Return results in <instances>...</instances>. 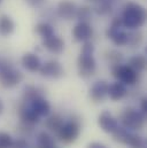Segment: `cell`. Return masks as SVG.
<instances>
[{
    "label": "cell",
    "instance_id": "1",
    "mask_svg": "<svg viewBox=\"0 0 147 148\" xmlns=\"http://www.w3.org/2000/svg\"><path fill=\"white\" fill-rule=\"evenodd\" d=\"M121 20L123 27L128 29H138L143 27L146 21V10L139 3L129 2L124 7Z\"/></svg>",
    "mask_w": 147,
    "mask_h": 148
},
{
    "label": "cell",
    "instance_id": "2",
    "mask_svg": "<svg viewBox=\"0 0 147 148\" xmlns=\"http://www.w3.org/2000/svg\"><path fill=\"white\" fill-rule=\"evenodd\" d=\"M146 115H144L140 110L135 108H126L120 116V121L126 130H142L145 125Z\"/></svg>",
    "mask_w": 147,
    "mask_h": 148
},
{
    "label": "cell",
    "instance_id": "3",
    "mask_svg": "<svg viewBox=\"0 0 147 148\" xmlns=\"http://www.w3.org/2000/svg\"><path fill=\"white\" fill-rule=\"evenodd\" d=\"M23 79V75L21 71L14 69L8 61H3L0 63V84L3 87L10 88L20 84Z\"/></svg>",
    "mask_w": 147,
    "mask_h": 148
},
{
    "label": "cell",
    "instance_id": "4",
    "mask_svg": "<svg viewBox=\"0 0 147 148\" xmlns=\"http://www.w3.org/2000/svg\"><path fill=\"white\" fill-rule=\"evenodd\" d=\"M111 74L117 82H121L124 85H135L139 82V73L133 70L128 64H114L111 67Z\"/></svg>",
    "mask_w": 147,
    "mask_h": 148
},
{
    "label": "cell",
    "instance_id": "5",
    "mask_svg": "<svg viewBox=\"0 0 147 148\" xmlns=\"http://www.w3.org/2000/svg\"><path fill=\"white\" fill-rule=\"evenodd\" d=\"M79 133H80L79 121L71 119L67 123H63V125L56 132V136L60 141H62L65 144H73L79 137Z\"/></svg>",
    "mask_w": 147,
    "mask_h": 148
},
{
    "label": "cell",
    "instance_id": "6",
    "mask_svg": "<svg viewBox=\"0 0 147 148\" xmlns=\"http://www.w3.org/2000/svg\"><path fill=\"white\" fill-rule=\"evenodd\" d=\"M77 66L79 75L84 78H89L95 73L97 69V62L93 58V54H84L80 53L77 60Z\"/></svg>",
    "mask_w": 147,
    "mask_h": 148
},
{
    "label": "cell",
    "instance_id": "7",
    "mask_svg": "<svg viewBox=\"0 0 147 148\" xmlns=\"http://www.w3.org/2000/svg\"><path fill=\"white\" fill-rule=\"evenodd\" d=\"M39 71H40L41 76L48 77V78H54V79L61 78L65 74V70H63L61 63L55 60H51V61H47L46 63L41 64Z\"/></svg>",
    "mask_w": 147,
    "mask_h": 148
},
{
    "label": "cell",
    "instance_id": "8",
    "mask_svg": "<svg viewBox=\"0 0 147 148\" xmlns=\"http://www.w3.org/2000/svg\"><path fill=\"white\" fill-rule=\"evenodd\" d=\"M93 36V28L89 22H78L73 29V37L77 41H89Z\"/></svg>",
    "mask_w": 147,
    "mask_h": 148
},
{
    "label": "cell",
    "instance_id": "9",
    "mask_svg": "<svg viewBox=\"0 0 147 148\" xmlns=\"http://www.w3.org/2000/svg\"><path fill=\"white\" fill-rule=\"evenodd\" d=\"M98 124L100 129L107 133H113L118 127V121L110 114L109 111H102L98 117Z\"/></svg>",
    "mask_w": 147,
    "mask_h": 148
},
{
    "label": "cell",
    "instance_id": "10",
    "mask_svg": "<svg viewBox=\"0 0 147 148\" xmlns=\"http://www.w3.org/2000/svg\"><path fill=\"white\" fill-rule=\"evenodd\" d=\"M108 93V83L106 80L95 82L90 88V98L94 102H102Z\"/></svg>",
    "mask_w": 147,
    "mask_h": 148
},
{
    "label": "cell",
    "instance_id": "11",
    "mask_svg": "<svg viewBox=\"0 0 147 148\" xmlns=\"http://www.w3.org/2000/svg\"><path fill=\"white\" fill-rule=\"evenodd\" d=\"M28 106L36 112L39 117H46L49 115L51 112V105L48 103V101L43 98V95L37 97L34 100H31Z\"/></svg>",
    "mask_w": 147,
    "mask_h": 148
},
{
    "label": "cell",
    "instance_id": "12",
    "mask_svg": "<svg viewBox=\"0 0 147 148\" xmlns=\"http://www.w3.org/2000/svg\"><path fill=\"white\" fill-rule=\"evenodd\" d=\"M19 115H20V119H21L20 123H23L25 125L35 126L36 124L39 123V121H40V117L29 106H27L25 103L20 107Z\"/></svg>",
    "mask_w": 147,
    "mask_h": 148
},
{
    "label": "cell",
    "instance_id": "13",
    "mask_svg": "<svg viewBox=\"0 0 147 148\" xmlns=\"http://www.w3.org/2000/svg\"><path fill=\"white\" fill-rule=\"evenodd\" d=\"M77 6L71 0H62L58 5V14L63 20H71L76 15Z\"/></svg>",
    "mask_w": 147,
    "mask_h": 148
},
{
    "label": "cell",
    "instance_id": "14",
    "mask_svg": "<svg viewBox=\"0 0 147 148\" xmlns=\"http://www.w3.org/2000/svg\"><path fill=\"white\" fill-rule=\"evenodd\" d=\"M43 46L47 51H49L51 53L60 54L65 49V41H63V39H61L60 37L53 35V36H51V37L48 38H45L43 40Z\"/></svg>",
    "mask_w": 147,
    "mask_h": 148
},
{
    "label": "cell",
    "instance_id": "15",
    "mask_svg": "<svg viewBox=\"0 0 147 148\" xmlns=\"http://www.w3.org/2000/svg\"><path fill=\"white\" fill-rule=\"evenodd\" d=\"M22 66L30 73L39 71L41 67V61L35 53H25L22 58Z\"/></svg>",
    "mask_w": 147,
    "mask_h": 148
},
{
    "label": "cell",
    "instance_id": "16",
    "mask_svg": "<svg viewBox=\"0 0 147 148\" xmlns=\"http://www.w3.org/2000/svg\"><path fill=\"white\" fill-rule=\"evenodd\" d=\"M107 37L110 38L113 42L117 46H125L129 42V34L113 27H110L107 30Z\"/></svg>",
    "mask_w": 147,
    "mask_h": 148
},
{
    "label": "cell",
    "instance_id": "17",
    "mask_svg": "<svg viewBox=\"0 0 147 148\" xmlns=\"http://www.w3.org/2000/svg\"><path fill=\"white\" fill-rule=\"evenodd\" d=\"M126 87L123 83L121 82H115L113 84L108 85V93L107 95L113 101H118L123 99L126 95Z\"/></svg>",
    "mask_w": 147,
    "mask_h": 148
},
{
    "label": "cell",
    "instance_id": "18",
    "mask_svg": "<svg viewBox=\"0 0 147 148\" xmlns=\"http://www.w3.org/2000/svg\"><path fill=\"white\" fill-rule=\"evenodd\" d=\"M62 125H63V118L58 114L47 116V118L45 119V127L52 132L56 133Z\"/></svg>",
    "mask_w": 147,
    "mask_h": 148
},
{
    "label": "cell",
    "instance_id": "19",
    "mask_svg": "<svg viewBox=\"0 0 147 148\" xmlns=\"http://www.w3.org/2000/svg\"><path fill=\"white\" fill-rule=\"evenodd\" d=\"M14 29H15L14 21L7 15H2L0 17V35L9 36L14 32Z\"/></svg>",
    "mask_w": 147,
    "mask_h": 148
},
{
    "label": "cell",
    "instance_id": "20",
    "mask_svg": "<svg viewBox=\"0 0 147 148\" xmlns=\"http://www.w3.org/2000/svg\"><path fill=\"white\" fill-rule=\"evenodd\" d=\"M55 147L54 138L48 134L47 132H40L37 136V146L36 148H52Z\"/></svg>",
    "mask_w": 147,
    "mask_h": 148
},
{
    "label": "cell",
    "instance_id": "21",
    "mask_svg": "<svg viewBox=\"0 0 147 148\" xmlns=\"http://www.w3.org/2000/svg\"><path fill=\"white\" fill-rule=\"evenodd\" d=\"M137 73L144 71L146 68V58L144 55H135L129 60V64Z\"/></svg>",
    "mask_w": 147,
    "mask_h": 148
},
{
    "label": "cell",
    "instance_id": "22",
    "mask_svg": "<svg viewBox=\"0 0 147 148\" xmlns=\"http://www.w3.org/2000/svg\"><path fill=\"white\" fill-rule=\"evenodd\" d=\"M111 134H113V139H114L116 143L126 145L128 139H129L131 132H130L129 130H126L125 127H123V126H118Z\"/></svg>",
    "mask_w": 147,
    "mask_h": 148
},
{
    "label": "cell",
    "instance_id": "23",
    "mask_svg": "<svg viewBox=\"0 0 147 148\" xmlns=\"http://www.w3.org/2000/svg\"><path fill=\"white\" fill-rule=\"evenodd\" d=\"M36 32L43 39H45V38H48L54 35V29L51 24L41 22V23H38L36 25Z\"/></svg>",
    "mask_w": 147,
    "mask_h": 148
},
{
    "label": "cell",
    "instance_id": "24",
    "mask_svg": "<svg viewBox=\"0 0 147 148\" xmlns=\"http://www.w3.org/2000/svg\"><path fill=\"white\" fill-rule=\"evenodd\" d=\"M41 95V92L38 87H35V86H27L24 88V92H23V101L24 103H29L31 100H34L37 97H40Z\"/></svg>",
    "mask_w": 147,
    "mask_h": 148
},
{
    "label": "cell",
    "instance_id": "25",
    "mask_svg": "<svg viewBox=\"0 0 147 148\" xmlns=\"http://www.w3.org/2000/svg\"><path fill=\"white\" fill-rule=\"evenodd\" d=\"M91 14H92L91 8L87 6H83L80 8H77L75 17H77L79 22H87L91 18Z\"/></svg>",
    "mask_w": 147,
    "mask_h": 148
},
{
    "label": "cell",
    "instance_id": "26",
    "mask_svg": "<svg viewBox=\"0 0 147 148\" xmlns=\"http://www.w3.org/2000/svg\"><path fill=\"white\" fill-rule=\"evenodd\" d=\"M126 145L130 146L131 148H145V140L140 136L131 133L129 139H128Z\"/></svg>",
    "mask_w": 147,
    "mask_h": 148
},
{
    "label": "cell",
    "instance_id": "27",
    "mask_svg": "<svg viewBox=\"0 0 147 148\" xmlns=\"http://www.w3.org/2000/svg\"><path fill=\"white\" fill-rule=\"evenodd\" d=\"M106 59L114 66V64H117V63L122 62L123 55H122V53H120L117 51H109V52L106 53Z\"/></svg>",
    "mask_w": 147,
    "mask_h": 148
},
{
    "label": "cell",
    "instance_id": "28",
    "mask_svg": "<svg viewBox=\"0 0 147 148\" xmlns=\"http://www.w3.org/2000/svg\"><path fill=\"white\" fill-rule=\"evenodd\" d=\"M13 141V138L8 133L0 132V148H10Z\"/></svg>",
    "mask_w": 147,
    "mask_h": 148
},
{
    "label": "cell",
    "instance_id": "29",
    "mask_svg": "<svg viewBox=\"0 0 147 148\" xmlns=\"http://www.w3.org/2000/svg\"><path fill=\"white\" fill-rule=\"evenodd\" d=\"M142 35L140 34H131L129 35V42L128 44H131L133 47H138L142 42Z\"/></svg>",
    "mask_w": 147,
    "mask_h": 148
},
{
    "label": "cell",
    "instance_id": "30",
    "mask_svg": "<svg viewBox=\"0 0 147 148\" xmlns=\"http://www.w3.org/2000/svg\"><path fill=\"white\" fill-rule=\"evenodd\" d=\"M94 52V46L91 41H84V45L82 47V52L80 53H84V54H93Z\"/></svg>",
    "mask_w": 147,
    "mask_h": 148
},
{
    "label": "cell",
    "instance_id": "31",
    "mask_svg": "<svg viewBox=\"0 0 147 148\" xmlns=\"http://www.w3.org/2000/svg\"><path fill=\"white\" fill-rule=\"evenodd\" d=\"M10 148H30V146L25 139H17V140L13 141Z\"/></svg>",
    "mask_w": 147,
    "mask_h": 148
},
{
    "label": "cell",
    "instance_id": "32",
    "mask_svg": "<svg viewBox=\"0 0 147 148\" xmlns=\"http://www.w3.org/2000/svg\"><path fill=\"white\" fill-rule=\"evenodd\" d=\"M28 5H30L31 7H40L41 5L45 3L46 0H25Z\"/></svg>",
    "mask_w": 147,
    "mask_h": 148
},
{
    "label": "cell",
    "instance_id": "33",
    "mask_svg": "<svg viewBox=\"0 0 147 148\" xmlns=\"http://www.w3.org/2000/svg\"><path fill=\"white\" fill-rule=\"evenodd\" d=\"M140 111H142L144 115H146V112H147V99L146 98H143V99H142V102H140Z\"/></svg>",
    "mask_w": 147,
    "mask_h": 148
},
{
    "label": "cell",
    "instance_id": "34",
    "mask_svg": "<svg viewBox=\"0 0 147 148\" xmlns=\"http://www.w3.org/2000/svg\"><path fill=\"white\" fill-rule=\"evenodd\" d=\"M87 148H108V147H106L105 145H102L100 143H91V144H89Z\"/></svg>",
    "mask_w": 147,
    "mask_h": 148
},
{
    "label": "cell",
    "instance_id": "35",
    "mask_svg": "<svg viewBox=\"0 0 147 148\" xmlns=\"http://www.w3.org/2000/svg\"><path fill=\"white\" fill-rule=\"evenodd\" d=\"M2 111H3V103H2V101L0 100V115L2 114Z\"/></svg>",
    "mask_w": 147,
    "mask_h": 148
},
{
    "label": "cell",
    "instance_id": "36",
    "mask_svg": "<svg viewBox=\"0 0 147 148\" xmlns=\"http://www.w3.org/2000/svg\"><path fill=\"white\" fill-rule=\"evenodd\" d=\"M52 148H56V147H52Z\"/></svg>",
    "mask_w": 147,
    "mask_h": 148
},
{
    "label": "cell",
    "instance_id": "37",
    "mask_svg": "<svg viewBox=\"0 0 147 148\" xmlns=\"http://www.w3.org/2000/svg\"><path fill=\"white\" fill-rule=\"evenodd\" d=\"M0 2H1V0H0Z\"/></svg>",
    "mask_w": 147,
    "mask_h": 148
}]
</instances>
